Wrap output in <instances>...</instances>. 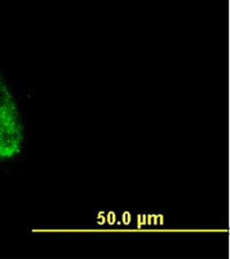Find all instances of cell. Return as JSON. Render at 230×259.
I'll return each instance as SVG.
<instances>
[{
  "instance_id": "1",
  "label": "cell",
  "mask_w": 230,
  "mask_h": 259,
  "mask_svg": "<svg viewBox=\"0 0 230 259\" xmlns=\"http://www.w3.org/2000/svg\"><path fill=\"white\" fill-rule=\"evenodd\" d=\"M28 119L18 87L0 67V173L6 174L27 157Z\"/></svg>"
}]
</instances>
